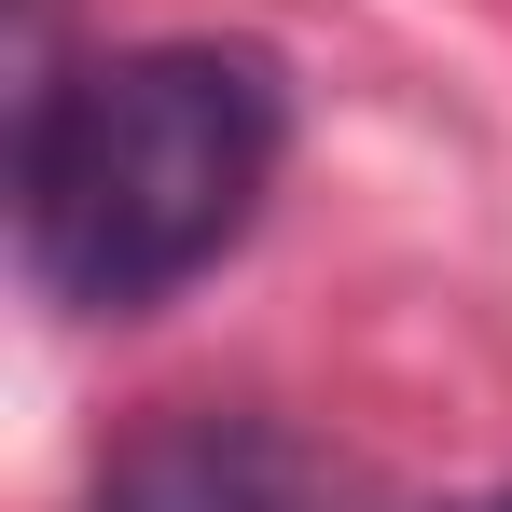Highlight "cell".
Here are the masks:
<instances>
[{
    "instance_id": "cell-1",
    "label": "cell",
    "mask_w": 512,
    "mask_h": 512,
    "mask_svg": "<svg viewBox=\"0 0 512 512\" xmlns=\"http://www.w3.org/2000/svg\"><path fill=\"white\" fill-rule=\"evenodd\" d=\"M291 153V84L250 42H125L56 56L28 14V97H14V236L70 319H139L180 277L236 250Z\"/></svg>"
},
{
    "instance_id": "cell-2",
    "label": "cell",
    "mask_w": 512,
    "mask_h": 512,
    "mask_svg": "<svg viewBox=\"0 0 512 512\" xmlns=\"http://www.w3.org/2000/svg\"><path fill=\"white\" fill-rule=\"evenodd\" d=\"M84 512H346V485H333V457L291 443L277 416H222V402H194V416L125 429V443L97 457Z\"/></svg>"
},
{
    "instance_id": "cell-3",
    "label": "cell",
    "mask_w": 512,
    "mask_h": 512,
    "mask_svg": "<svg viewBox=\"0 0 512 512\" xmlns=\"http://www.w3.org/2000/svg\"><path fill=\"white\" fill-rule=\"evenodd\" d=\"M443 512H512V485H485V499H443Z\"/></svg>"
}]
</instances>
